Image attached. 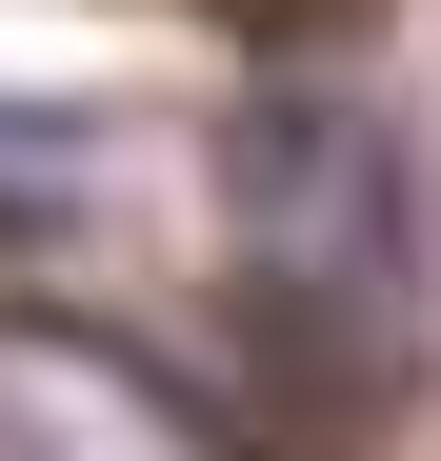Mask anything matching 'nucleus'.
I'll list each match as a JSON object with an SVG mask.
<instances>
[{
  "instance_id": "obj_1",
  "label": "nucleus",
  "mask_w": 441,
  "mask_h": 461,
  "mask_svg": "<svg viewBox=\"0 0 441 461\" xmlns=\"http://www.w3.org/2000/svg\"><path fill=\"white\" fill-rule=\"evenodd\" d=\"M241 341L281 402H382L401 321H421V221H401V140L361 101H261L241 140Z\"/></svg>"
}]
</instances>
